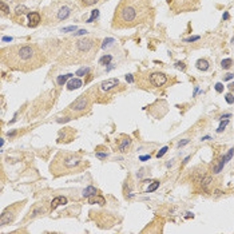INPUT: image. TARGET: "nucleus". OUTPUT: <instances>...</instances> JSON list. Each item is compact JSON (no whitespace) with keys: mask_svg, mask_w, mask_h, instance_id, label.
<instances>
[{"mask_svg":"<svg viewBox=\"0 0 234 234\" xmlns=\"http://www.w3.org/2000/svg\"><path fill=\"white\" fill-rule=\"evenodd\" d=\"M167 150H169V147H167V146H165L163 149H161V151H159L158 154H157V157H158V158L163 157V155H165V154H166V152H167Z\"/></svg>","mask_w":234,"mask_h":234,"instance_id":"obj_33","label":"nucleus"},{"mask_svg":"<svg viewBox=\"0 0 234 234\" xmlns=\"http://www.w3.org/2000/svg\"><path fill=\"white\" fill-rule=\"evenodd\" d=\"M112 43H115V40H114V39H111V38H109V39H105V40H103V43H102V48H106L109 47L110 44H112Z\"/></svg>","mask_w":234,"mask_h":234,"instance_id":"obj_27","label":"nucleus"},{"mask_svg":"<svg viewBox=\"0 0 234 234\" xmlns=\"http://www.w3.org/2000/svg\"><path fill=\"white\" fill-rule=\"evenodd\" d=\"M25 14H30V9H28L25 5H18L15 9V15L16 16H22V15H25Z\"/></svg>","mask_w":234,"mask_h":234,"instance_id":"obj_18","label":"nucleus"},{"mask_svg":"<svg viewBox=\"0 0 234 234\" xmlns=\"http://www.w3.org/2000/svg\"><path fill=\"white\" fill-rule=\"evenodd\" d=\"M0 7H2V14L3 15H9V7L5 4L4 0H2V2H0Z\"/></svg>","mask_w":234,"mask_h":234,"instance_id":"obj_22","label":"nucleus"},{"mask_svg":"<svg viewBox=\"0 0 234 234\" xmlns=\"http://www.w3.org/2000/svg\"><path fill=\"white\" fill-rule=\"evenodd\" d=\"M199 36H198V35H197V36H190V38H185L183 39V42H186V43H191V42H196V40H199Z\"/></svg>","mask_w":234,"mask_h":234,"instance_id":"obj_32","label":"nucleus"},{"mask_svg":"<svg viewBox=\"0 0 234 234\" xmlns=\"http://www.w3.org/2000/svg\"><path fill=\"white\" fill-rule=\"evenodd\" d=\"M175 67L179 68V70H182V71L186 70V66H185V63H182V62H177V63H175Z\"/></svg>","mask_w":234,"mask_h":234,"instance_id":"obj_34","label":"nucleus"},{"mask_svg":"<svg viewBox=\"0 0 234 234\" xmlns=\"http://www.w3.org/2000/svg\"><path fill=\"white\" fill-rule=\"evenodd\" d=\"M147 159H150V155H143V157H141V161H147Z\"/></svg>","mask_w":234,"mask_h":234,"instance_id":"obj_43","label":"nucleus"},{"mask_svg":"<svg viewBox=\"0 0 234 234\" xmlns=\"http://www.w3.org/2000/svg\"><path fill=\"white\" fill-rule=\"evenodd\" d=\"M28 25L30 27H36V25H39V23L42 22V16L39 12H30L28 14Z\"/></svg>","mask_w":234,"mask_h":234,"instance_id":"obj_11","label":"nucleus"},{"mask_svg":"<svg viewBox=\"0 0 234 234\" xmlns=\"http://www.w3.org/2000/svg\"><path fill=\"white\" fill-rule=\"evenodd\" d=\"M233 64V60L232 59H223L221 62V67L223 68V70H227V68H230Z\"/></svg>","mask_w":234,"mask_h":234,"instance_id":"obj_21","label":"nucleus"},{"mask_svg":"<svg viewBox=\"0 0 234 234\" xmlns=\"http://www.w3.org/2000/svg\"><path fill=\"white\" fill-rule=\"evenodd\" d=\"M234 78V74H226V76L223 78V80H230Z\"/></svg>","mask_w":234,"mask_h":234,"instance_id":"obj_39","label":"nucleus"},{"mask_svg":"<svg viewBox=\"0 0 234 234\" xmlns=\"http://www.w3.org/2000/svg\"><path fill=\"white\" fill-rule=\"evenodd\" d=\"M66 203H67V198L63 197V196H59V197H56V198H54V199H52L50 209H51V210H55L58 206H60V205H66Z\"/></svg>","mask_w":234,"mask_h":234,"instance_id":"obj_13","label":"nucleus"},{"mask_svg":"<svg viewBox=\"0 0 234 234\" xmlns=\"http://www.w3.org/2000/svg\"><path fill=\"white\" fill-rule=\"evenodd\" d=\"M227 125H229V121H227V119H225V121H222V122H221V125H219V127L217 129V132H222L223 130H225V127H226Z\"/></svg>","mask_w":234,"mask_h":234,"instance_id":"obj_29","label":"nucleus"},{"mask_svg":"<svg viewBox=\"0 0 234 234\" xmlns=\"http://www.w3.org/2000/svg\"><path fill=\"white\" fill-rule=\"evenodd\" d=\"M190 142V139H183V141L182 142H179V143H178V146H179V147H182V146H185V145H187Z\"/></svg>","mask_w":234,"mask_h":234,"instance_id":"obj_38","label":"nucleus"},{"mask_svg":"<svg viewBox=\"0 0 234 234\" xmlns=\"http://www.w3.org/2000/svg\"><path fill=\"white\" fill-rule=\"evenodd\" d=\"M216 91L217 92H222L223 91V84L222 83H216Z\"/></svg>","mask_w":234,"mask_h":234,"instance_id":"obj_35","label":"nucleus"},{"mask_svg":"<svg viewBox=\"0 0 234 234\" xmlns=\"http://www.w3.org/2000/svg\"><path fill=\"white\" fill-rule=\"evenodd\" d=\"M190 217H191V218H193V217H194V214H193V213H187L186 218H190Z\"/></svg>","mask_w":234,"mask_h":234,"instance_id":"obj_45","label":"nucleus"},{"mask_svg":"<svg viewBox=\"0 0 234 234\" xmlns=\"http://www.w3.org/2000/svg\"><path fill=\"white\" fill-rule=\"evenodd\" d=\"M111 59H112L111 55H105V56H102L99 59V64H100V66H107V64H110Z\"/></svg>","mask_w":234,"mask_h":234,"instance_id":"obj_20","label":"nucleus"},{"mask_svg":"<svg viewBox=\"0 0 234 234\" xmlns=\"http://www.w3.org/2000/svg\"><path fill=\"white\" fill-rule=\"evenodd\" d=\"M91 92H92V90L87 91L86 94H83V95H80L78 99L74 100V102L68 106L70 111H72L75 115H82V114H84L86 111H89L91 109V106H92L94 100H95V96H91Z\"/></svg>","mask_w":234,"mask_h":234,"instance_id":"obj_5","label":"nucleus"},{"mask_svg":"<svg viewBox=\"0 0 234 234\" xmlns=\"http://www.w3.org/2000/svg\"><path fill=\"white\" fill-rule=\"evenodd\" d=\"M94 194H96V189L94 186H89V187H86L83 191V197L84 198H89L91 196H94Z\"/></svg>","mask_w":234,"mask_h":234,"instance_id":"obj_19","label":"nucleus"},{"mask_svg":"<svg viewBox=\"0 0 234 234\" xmlns=\"http://www.w3.org/2000/svg\"><path fill=\"white\" fill-rule=\"evenodd\" d=\"M149 82L154 87H161L167 82V76L163 72H151L149 76Z\"/></svg>","mask_w":234,"mask_h":234,"instance_id":"obj_8","label":"nucleus"},{"mask_svg":"<svg viewBox=\"0 0 234 234\" xmlns=\"http://www.w3.org/2000/svg\"><path fill=\"white\" fill-rule=\"evenodd\" d=\"M147 14V0H122L112 20L114 28H131L138 25Z\"/></svg>","mask_w":234,"mask_h":234,"instance_id":"obj_3","label":"nucleus"},{"mask_svg":"<svg viewBox=\"0 0 234 234\" xmlns=\"http://www.w3.org/2000/svg\"><path fill=\"white\" fill-rule=\"evenodd\" d=\"M70 14H71V9L66 7V5H63V7H60L56 11V20H66L70 16Z\"/></svg>","mask_w":234,"mask_h":234,"instance_id":"obj_12","label":"nucleus"},{"mask_svg":"<svg viewBox=\"0 0 234 234\" xmlns=\"http://www.w3.org/2000/svg\"><path fill=\"white\" fill-rule=\"evenodd\" d=\"M45 213H47V207H45V205L44 203H38V205H35L34 209L30 212V216L27 217V219L28 218H34V217L40 216V214H45Z\"/></svg>","mask_w":234,"mask_h":234,"instance_id":"obj_10","label":"nucleus"},{"mask_svg":"<svg viewBox=\"0 0 234 234\" xmlns=\"http://www.w3.org/2000/svg\"><path fill=\"white\" fill-rule=\"evenodd\" d=\"M72 76V74H67V75H63V76H59L58 78V83H59V86H63V83L66 82L67 79H70V78Z\"/></svg>","mask_w":234,"mask_h":234,"instance_id":"obj_24","label":"nucleus"},{"mask_svg":"<svg viewBox=\"0 0 234 234\" xmlns=\"http://www.w3.org/2000/svg\"><path fill=\"white\" fill-rule=\"evenodd\" d=\"M207 139H210V136H203L202 141H207Z\"/></svg>","mask_w":234,"mask_h":234,"instance_id":"obj_48","label":"nucleus"},{"mask_svg":"<svg viewBox=\"0 0 234 234\" xmlns=\"http://www.w3.org/2000/svg\"><path fill=\"white\" fill-rule=\"evenodd\" d=\"M2 63L11 70L30 72L43 67L47 62L38 44H15L2 48Z\"/></svg>","mask_w":234,"mask_h":234,"instance_id":"obj_1","label":"nucleus"},{"mask_svg":"<svg viewBox=\"0 0 234 234\" xmlns=\"http://www.w3.org/2000/svg\"><path fill=\"white\" fill-rule=\"evenodd\" d=\"M76 30V27L75 25H71V27H66V28H63L62 30V32H68V31H75Z\"/></svg>","mask_w":234,"mask_h":234,"instance_id":"obj_36","label":"nucleus"},{"mask_svg":"<svg viewBox=\"0 0 234 234\" xmlns=\"http://www.w3.org/2000/svg\"><path fill=\"white\" fill-rule=\"evenodd\" d=\"M12 39L11 38H3V42H11Z\"/></svg>","mask_w":234,"mask_h":234,"instance_id":"obj_46","label":"nucleus"},{"mask_svg":"<svg viewBox=\"0 0 234 234\" xmlns=\"http://www.w3.org/2000/svg\"><path fill=\"white\" fill-rule=\"evenodd\" d=\"M212 183V177H206L205 179L202 181V187L205 190H207V187H209V185Z\"/></svg>","mask_w":234,"mask_h":234,"instance_id":"obj_28","label":"nucleus"},{"mask_svg":"<svg viewBox=\"0 0 234 234\" xmlns=\"http://www.w3.org/2000/svg\"><path fill=\"white\" fill-rule=\"evenodd\" d=\"M126 80H127L129 83H132L134 82V78H132V75H126Z\"/></svg>","mask_w":234,"mask_h":234,"instance_id":"obj_40","label":"nucleus"},{"mask_svg":"<svg viewBox=\"0 0 234 234\" xmlns=\"http://www.w3.org/2000/svg\"><path fill=\"white\" fill-rule=\"evenodd\" d=\"M225 100H226V103H229V105H233L234 103V96H233V94H226L225 95Z\"/></svg>","mask_w":234,"mask_h":234,"instance_id":"obj_30","label":"nucleus"},{"mask_svg":"<svg viewBox=\"0 0 234 234\" xmlns=\"http://www.w3.org/2000/svg\"><path fill=\"white\" fill-rule=\"evenodd\" d=\"M96 157L98 158H107V154H105V152H96Z\"/></svg>","mask_w":234,"mask_h":234,"instance_id":"obj_41","label":"nucleus"},{"mask_svg":"<svg viewBox=\"0 0 234 234\" xmlns=\"http://www.w3.org/2000/svg\"><path fill=\"white\" fill-rule=\"evenodd\" d=\"M227 87H229V90H230V91H234V82H232Z\"/></svg>","mask_w":234,"mask_h":234,"instance_id":"obj_44","label":"nucleus"},{"mask_svg":"<svg viewBox=\"0 0 234 234\" xmlns=\"http://www.w3.org/2000/svg\"><path fill=\"white\" fill-rule=\"evenodd\" d=\"M89 167V162L80 152L59 151L50 165V171L54 177L82 173Z\"/></svg>","mask_w":234,"mask_h":234,"instance_id":"obj_4","label":"nucleus"},{"mask_svg":"<svg viewBox=\"0 0 234 234\" xmlns=\"http://www.w3.org/2000/svg\"><path fill=\"white\" fill-rule=\"evenodd\" d=\"M75 136V131H74L71 127H67V129H63L62 131L59 132V138H58V143H67V142H71Z\"/></svg>","mask_w":234,"mask_h":234,"instance_id":"obj_9","label":"nucleus"},{"mask_svg":"<svg viewBox=\"0 0 234 234\" xmlns=\"http://www.w3.org/2000/svg\"><path fill=\"white\" fill-rule=\"evenodd\" d=\"M24 205H25V201H22V202H16L14 205H11V206H8L7 209L2 213V216H0V225L5 226V225H8V223H11L12 221L16 218L19 210H22L23 207H24Z\"/></svg>","mask_w":234,"mask_h":234,"instance_id":"obj_6","label":"nucleus"},{"mask_svg":"<svg viewBox=\"0 0 234 234\" xmlns=\"http://www.w3.org/2000/svg\"><path fill=\"white\" fill-rule=\"evenodd\" d=\"M89 203H91V205H94V203L105 205V203H106V199H105V197H102V196H96V194H94V196L89 197Z\"/></svg>","mask_w":234,"mask_h":234,"instance_id":"obj_15","label":"nucleus"},{"mask_svg":"<svg viewBox=\"0 0 234 234\" xmlns=\"http://www.w3.org/2000/svg\"><path fill=\"white\" fill-rule=\"evenodd\" d=\"M98 15H99V11L98 9H94L92 11V14H91V18L87 20V23H91V22H94V19H96L98 18Z\"/></svg>","mask_w":234,"mask_h":234,"instance_id":"obj_31","label":"nucleus"},{"mask_svg":"<svg viewBox=\"0 0 234 234\" xmlns=\"http://www.w3.org/2000/svg\"><path fill=\"white\" fill-rule=\"evenodd\" d=\"M221 118H230V114H225V115H222V116H221Z\"/></svg>","mask_w":234,"mask_h":234,"instance_id":"obj_47","label":"nucleus"},{"mask_svg":"<svg viewBox=\"0 0 234 234\" xmlns=\"http://www.w3.org/2000/svg\"><path fill=\"white\" fill-rule=\"evenodd\" d=\"M130 145H131V139H130L129 136H123V138L121 139V142H119V145H118L119 151H122V152L127 151V149L130 147Z\"/></svg>","mask_w":234,"mask_h":234,"instance_id":"obj_14","label":"nucleus"},{"mask_svg":"<svg viewBox=\"0 0 234 234\" xmlns=\"http://www.w3.org/2000/svg\"><path fill=\"white\" fill-rule=\"evenodd\" d=\"M158 187H159V181H152V183L147 187V193H152V191L157 190Z\"/></svg>","mask_w":234,"mask_h":234,"instance_id":"obj_23","label":"nucleus"},{"mask_svg":"<svg viewBox=\"0 0 234 234\" xmlns=\"http://www.w3.org/2000/svg\"><path fill=\"white\" fill-rule=\"evenodd\" d=\"M58 52L54 56L59 62L67 64H83L92 60L102 44L99 39L82 38V39H66V40H54Z\"/></svg>","mask_w":234,"mask_h":234,"instance_id":"obj_2","label":"nucleus"},{"mask_svg":"<svg viewBox=\"0 0 234 234\" xmlns=\"http://www.w3.org/2000/svg\"><path fill=\"white\" fill-rule=\"evenodd\" d=\"M99 0H80V3H82V5L84 7H90V5H94L95 3H98Z\"/></svg>","mask_w":234,"mask_h":234,"instance_id":"obj_25","label":"nucleus"},{"mask_svg":"<svg viewBox=\"0 0 234 234\" xmlns=\"http://www.w3.org/2000/svg\"><path fill=\"white\" fill-rule=\"evenodd\" d=\"M118 86H119V80L116 79V78H111V79L103 80V82L99 84L98 91H99V92H103V94H105V92H109V91L115 90Z\"/></svg>","mask_w":234,"mask_h":234,"instance_id":"obj_7","label":"nucleus"},{"mask_svg":"<svg viewBox=\"0 0 234 234\" xmlns=\"http://www.w3.org/2000/svg\"><path fill=\"white\" fill-rule=\"evenodd\" d=\"M82 80L80 79H71L70 82L67 83V89L68 90H76V89H79L80 86H82Z\"/></svg>","mask_w":234,"mask_h":234,"instance_id":"obj_17","label":"nucleus"},{"mask_svg":"<svg viewBox=\"0 0 234 234\" xmlns=\"http://www.w3.org/2000/svg\"><path fill=\"white\" fill-rule=\"evenodd\" d=\"M89 72H90V68L89 67H83V68H80V70L76 71V75L78 76H83V75H86V74H89Z\"/></svg>","mask_w":234,"mask_h":234,"instance_id":"obj_26","label":"nucleus"},{"mask_svg":"<svg viewBox=\"0 0 234 234\" xmlns=\"http://www.w3.org/2000/svg\"><path fill=\"white\" fill-rule=\"evenodd\" d=\"M84 34H87V31L86 30H80V31H78L74 34V38H76V36H79V35H84Z\"/></svg>","mask_w":234,"mask_h":234,"instance_id":"obj_37","label":"nucleus"},{"mask_svg":"<svg viewBox=\"0 0 234 234\" xmlns=\"http://www.w3.org/2000/svg\"><path fill=\"white\" fill-rule=\"evenodd\" d=\"M222 19H223V20H227V19H229V12H225L223 16H222Z\"/></svg>","mask_w":234,"mask_h":234,"instance_id":"obj_42","label":"nucleus"},{"mask_svg":"<svg viewBox=\"0 0 234 234\" xmlns=\"http://www.w3.org/2000/svg\"><path fill=\"white\" fill-rule=\"evenodd\" d=\"M196 66H197V68L199 71H207V70H209V67H210V64H209V62H207L206 59H198Z\"/></svg>","mask_w":234,"mask_h":234,"instance_id":"obj_16","label":"nucleus"}]
</instances>
